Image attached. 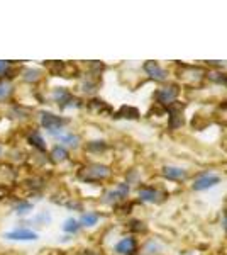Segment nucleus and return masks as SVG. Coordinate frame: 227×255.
Wrapping results in <instances>:
<instances>
[{"instance_id": "nucleus-1", "label": "nucleus", "mask_w": 227, "mask_h": 255, "mask_svg": "<svg viewBox=\"0 0 227 255\" xmlns=\"http://www.w3.org/2000/svg\"><path fill=\"white\" fill-rule=\"evenodd\" d=\"M38 121H39V126L43 128V129H46V133L51 134L55 139H58L65 133V126L68 125V119H65L63 116H60V114L51 113V111H39Z\"/></svg>"}, {"instance_id": "nucleus-2", "label": "nucleus", "mask_w": 227, "mask_h": 255, "mask_svg": "<svg viewBox=\"0 0 227 255\" xmlns=\"http://www.w3.org/2000/svg\"><path fill=\"white\" fill-rule=\"evenodd\" d=\"M110 177V167L104 163H90L78 172V179L83 182H102Z\"/></svg>"}, {"instance_id": "nucleus-3", "label": "nucleus", "mask_w": 227, "mask_h": 255, "mask_svg": "<svg viewBox=\"0 0 227 255\" xmlns=\"http://www.w3.org/2000/svg\"><path fill=\"white\" fill-rule=\"evenodd\" d=\"M51 99L53 102H56L60 106V109H72V108H80V101L76 97L72 96L68 89L65 87H55L51 92Z\"/></svg>"}, {"instance_id": "nucleus-4", "label": "nucleus", "mask_w": 227, "mask_h": 255, "mask_svg": "<svg viewBox=\"0 0 227 255\" xmlns=\"http://www.w3.org/2000/svg\"><path fill=\"white\" fill-rule=\"evenodd\" d=\"M3 238L9 242H36L39 235L38 232L27 228V226H17V228H12L3 233Z\"/></svg>"}, {"instance_id": "nucleus-5", "label": "nucleus", "mask_w": 227, "mask_h": 255, "mask_svg": "<svg viewBox=\"0 0 227 255\" xmlns=\"http://www.w3.org/2000/svg\"><path fill=\"white\" fill-rule=\"evenodd\" d=\"M131 187H129V182H121L115 186V189H112V191L105 192L104 196V203L105 204H115L119 203V201L126 199L127 194H129Z\"/></svg>"}, {"instance_id": "nucleus-6", "label": "nucleus", "mask_w": 227, "mask_h": 255, "mask_svg": "<svg viewBox=\"0 0 227 255\" xmlns=\"http://www.w3.org/2000/svg\"><path fill=\"white\" fill-rule=\"evenodd\" d=\"M221 182V177L212 174V172H205V174L199 175L193 182V191H207L210 187H216Z\"/></svg>"}, {"instance_id": "nucleus-7", "label": "nucleus", "mask_w": 227, "mask_h": 255, "mask_svg": "<svg viewBox=\"0 0 227 255\" xmlns=\"http://www.w3.org/2000/svg\"><path fill=\"white\" fill-rule=\"evenodd\" d=\"M26 139H27L29 145H31L32 148H36V150H38L39 153H46L48 143H46V139H44L43 134H41L39 129H31L26 134Z\"/></svg>"}, {"instance_id": "nucleus-8", "label": "nucleus", "mask_w": 227, "mask_h": 255, "mask_svg": "<svg viewBox=\"0 0 227 255\" xmlns=\"http://www.w3.org/2000/svg\"><path fill=\"white\" fill-rule=\"evenodd\" d=\"M144 72H146L148 75L156 82H164L168 77L166 70L161 67L158 61H146V63H144Z\"/></svg>"}, {"instance_id": "nucleus-9", "label": "nucleus", "mask_w": 227, "mask_h": 255, "mask_svg": "<svg viewBox=\"0 0 227 255\" xmlns=\"http://www.w3.org/2000/svg\"><path fill=\"white\" fill-rule=\"evenodd\" d=\"M19 75L27 85H34V84H39V82L43 80V70L36 68V67H26V68L20 70Z\"/></svg>"}, {"instance_id": "nucleus-10", "label": "nucleus", "mask_w": 227, "mask_h": 255, "mask_svg": "<svg viewBox=\"0 0 227 255\" xmlns=\"http://www.w3.org/2000/svg\"><path fill=\"white\" fill-rule=\"evenodd\" d=\"M156 97H158V102H161V104L170 106L176 101V97H178V87H176V85H168V87L161 89L159 92L156 94Z\"/></svg>"}, {"instance_id": "nucleus-11", "label": "nucleus", "mask_w": 227, "mask_h": 255, "mask_svg": "<svg viewBox=\"0 0 227 255\" xmlns=\"http://www.w3.org/2000/svg\"><path fill=\"white\" fill-rule=\"evenodd\" d=\"M136 247L138 245H136V240L133 237H124L115 245V252L119 255H133L136 252Z\"/></svg>"}, {"instance_id": "nucleus-12", "label": "nucleus", "mask_w": 227, "mask_h": 255, "mask_svg": "<svg viewBox=\"0 0 227 255\" xmlns=\"http://www.w3.org/2000/svg\"><path fill=\"white\" fill-rule=\"evenodd\" d=\"M58 145L65 146L67 150H75V148L80 146V136L72 131H65L60 138H58Z\"/></svg>"}, {"instance_id": "nucleus-13", "label": "nucleus", "mask_w": 227, "mask_h": 255, "mask_svg": "<svg viewBox=\"0 0 227 255\" xmlns=\"http://www.w3.org/2000/svg\"><path fill=\"white\" fill-rule=\"evenodd\" d=\"M14 82L12 79H0V104H3V102L10 101L12 96H14Z\"/></svg>"}, {"instance_id": "nucleus-14", "label": "nucleus", "mask_w": 227, "mask_h": 255, "mask_svg": "<svg viewBox=\"0 0 227 255\" xmlns=\"http://www.w3.org/2000/svg\"><path fill=\"white\" fill-rule=\"evenodd\" d=\"M12 208H14L15 216L26 218L31 215L32 209H34V203H31V201H27V199H19V201H15Z\"/></svg>"}, {"instance_id": "nucleus-15", "label": "nucleus", "mask_w": 227, "mask_h": 255, "mask_svg": "<svg viewBox=\"0 0 227 255\" xmlns=\"http://www.w3.org/2000/svg\"><path fill=\"white\" fill-rule=\"evenodd\" d=\"M68 157H70V151L61 145H55L51 148V151H49V160H51L53 163H56V165L58 163L67 162Z\"/></svg>"}, {"instance_id": "nucleus-16", "label": "nucleus", "mask_w": 227, "mask_h": 255, "mask_svg": "<svg viewBox=\"0 0 227 255\" xmlns=\"http://www.w3.org/2000/svg\"><path fill=\"white\" fill-rule=\"evenodd\" d=\"M163 177H166L168 180H183L187 179V172L183 170L181 167H163Z\"/></svg>"}, {"instance_id": "nucleus-17", "label": "nucleus", "mask_w": 227, "mask_h": 255, "mask_svg": "<svg viewBox=\"0 0 227 255\" xmlns=\"http://www.w3.org/2000/svg\"><path fill=\"white\" fill-rule=\"evenodd\" d=\"M98 220H100V215L95 211H86L83 213V215L80 216V226H83V228H92V226H95L98 223Z\"/></svg>"}, {"instance_id": "nucleus-18", "label": "nucleus", "mask_w": 227, "mask_h": 255, "mask_svg": "<svg viewBox=\"0 0 227 255\" xmlns=\"http://www.w3.org/2000/svg\"><path fill=\"white\" fill-rule=\"evenodd\" d=\"M63 232L67 233V235H75V233H78L80 232V221L78 220H75V218H68V220H65L63 221Z\"/></svg>"}, {"instance_id": "nucleus-19", "label": "nucleus", "mask_w": 227, "mask_h": 255, "mask_svg": "<svg viewBox=\"0 0 227 255\" xmlns=\"http://www.w3.org/2000/svg\"><path fill=\"white\" fill-rule=\"evenodd\" d=\"M139 197L144 203H154L158 201V191L154 187H143L139 189Z\"/></svg>"}, {"instance_id": "nucleus-20", "label": "nucleus", "mask_w": 227, "mask_h": 255, "mask_svg": "<svg viewBox=\"0 0 227 255\" xmlns=\"http://www.w3.org/2000/svg\"><path fill=\"white\" fill-rule=\"evenodd\" d=\"M12 111H14V118L24 119V121L31 118V114H32V109H29L22 104H14L12 106Z\"/></svg>"}, {"instance_id": "nucleus-21", "label": "nucleus", "mask_w": 227, "mask_h": 255, "mask_svg": "<svg viewBox=\"0 0 227 255\" xmlns=\"http://www.w3.org/2000/svg\"><path fill=\"white\" fill-rule=\"evenodd\" d=\"M139 111L136 108H131V106H122L117 113V118H126V119H138Z\"/></svg>"}, {"instance_id": "nucleus-22", "label": "nucleus", "mask_w": 227, "mask_h": 255, "mask_svg": "<svg viewBox=\"0 0 227 255\" xmlns=\"http://www.w3.org/2000/svg\"><path fill=\"white\" fill-rule=\"evenodd\" d=\"M34 223H38V226H48L49 223H51V213L49 211H41L39 215L34 216Z\"/></svg>"}, {"instance_id": "nucleus-23", "label": "nucleus", "mask_w": 227, "mask_h": 255, "mask_svg": "<svg viewBox=\"0 0 227 255\" xmlns=\"http://www.w3.org/2000/svg\"><path fill=\"white\" fill-rule=\"evenodd\" d=\"M10 70H12V63H10V61L0 60V79H3V77H5V79H10V77L7 75Z\"/></svg>"}, {"instance_id": "nucleus-24", "label": "nucleus", "mask_w": 227, "mask_h": 255, "mask_svg": "<svg viewBox=\"0 0 227 255\" xmlns=\"http://www.w3.org/2000/svg\"><path fill=\"white\" fill-rule=\"evenodd\" d=\"M105 148H107L105 141H90L88 145H86V150L95 151V153H98V151H104Z\"/></svg>"}, {"instance_id": "nucleus-25", "label": "nucleus", "mask_w": 227, "mask_h": 255, "mask_svg": "<svg viewBox=\"0 0 227 255\" xmlns=\"http://www.w3.org/2000/svg\"><path fill=\"white\" fill-rule=\"evenodd\" d=\"M2 157H3V145L0 143V158H2Z\"/></svg>"}]
</instances>
